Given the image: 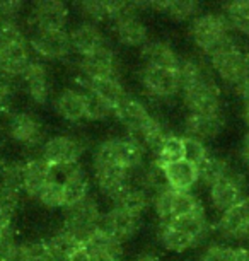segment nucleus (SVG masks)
<instances>
[{"instance_id": "f257e3e1", "label": "nucleus", "mask_w": 249, "mask_h": 261, "mask_svg": "<svg viewBox=\"0 0 249 261\" xmlns=\"http://www.w3.org/2000/svg\"><path fill=\"white\" fill-rule=\"evenodd\" d=\"M213 224L210 222L205 206L168 224H159V243L173 254L188 253L202 246L212 234Z\"/></svg>"}, {"instance_id": "f03ea898", "label": "nucleus", "mask_w": 249, "mask_h": 261, "mask_svg": "<svg viewBox=\"0 0 249 261\" xmlns=\"http://www.w3.org/2000/svg\"><path fill=\"white\" fill-rule=\"evenodd\" d=\"M145 159H147V149L135 137L126 134L104 139L92 150V167L120 166L131 174L147 164Z\"/></svg>"}, {"instance_id": "7ed1b4c3", "label": "nucleus", "mask_w": 249, "mask_h": 261, "mask_svg": "<svg viewBox=\"0 0 249 261\" xmlns=\"http://www.w3.org/2000/svg\"><path fill=\"white\" fill-rule=\"evenodd\" d=\"M188 34L193 45L207 57L234 39L231 24L222 12L198 14L193 21H189Z\"/></svg>"}, {"instance_id": "20e7f679", "label": "nucleus", "mask_w": 249, "mask_h": 261, "mask_svg": "<svg viewBox=\"0 0 249 261\" xmlns=\"http://www.w3.org/2000/svg\"><path fill=\"white\" fill-rule=\"evenodd\" d=\"M101 217L102 210L99 203L94 196L89 195L79 203L67 206L62 230L70 236L77 246L86 244L99 230Z\"/></svg>"}, {"instance_id": "39448f33", "label": "nucleus", "mask_w": 249, "mask_h": 261, "mask_svg": "<svg viewBox=\"0 0 249 261\" xmlns=\"http://www.w3.org/2000/svg\"><path fill=\"white\" fill-rule=\"evenodd\" d=\"M202 201L193 191H176L164 185L152 195L150 208H154L159 224H168L202 208Z\"/></svg>"}, {"instance_id": "423d86ee", "label": "nucleus", "mask_w": 249, "mask_h": 261, "mask_svg": "<svg viewBox=\"0 0 249 261\" xmlns=\"http://www.w3.org/2000/svg\"><path fill=\"white\" fill-rule=\"evenodd\" d=\"M181 97L191 115H222V89L213 73L183 87Z\"/></svg>"}, {"instance_id": "0eeeda50", "label": "nucleus", "mask_w": 249, "mask_h": 261, "mask_svg": "<svg viewBox=\"0 0 249 261\" xmlns=\"http://www.w3.org/2000/svg\"><path fill=\"white\" fill-rule=\"evenodd\" d=\"M86 149L87 144L80 135L58 134L43 142L40 157L53 169H65V167L80 164Z\"/></svg>"}, {"instance_id": "6e6552de", "label": "nucleus", "mask_w": 249, "mask_h": 261, "mask_svg": "<svg viewBox=\"0 0 249 261\" xmlns=\"http://www.w3.org/2000/svg\"><path fill=\"white\" fill-rule=\"evenodd\" d=\"M208 65L212 68L217 81L224 82L226 86L232 87V89L247 73L246 55L241 50V46L237 45L236 39L220 46L217 51H213L208 57Z\"/></svg>"}, {"instance_id": "1a4fd4ad", "label": "nucleus", "mask_w": 249, "mask_h": 261, "mask_svg": "<svg viewBox=\"0 0 249 261\" xmlns=\"http://www.w3.org/2000/svg\"><path fill=\"white\" fill-rule=\"evenodd\" d=\"M139 82L142 91L157 101H171L178 94H181L178 70H173V68L142 65Z\"/></svg>"}, {"instance_id": "9d476101", "label": "nucleus", "mask_w": 249, "mask_h": 261, "mask_svg": "<svg viewBox=\"0 0 249 261\" xmlns=\"http://www.w3.org/2000/svg\"><path fill=\"white\" fill-rule=\"evenodd\" d=\"M77 72H79L80 84L99 81V79L120 77L121 63L116 53L109 45L99 48L94 53L86 57H79L77 62Z\"/></svg>"}, {"instance_id": "9b49d317", "label": "nucleus", "mask_w": 249, "mask_h": 261, "mask_svg": "<svg viewBox=\"0 0 249 261\" xmlns=\"http://www.w3.org/2000/svg\"><path fill=\"white\" fill-rule=\"evenodd\" d=\"M116 41L126 48H140L149 41V28L140 17L135 4H126V7L109 22Z\"/></svg>"}, {"instance_id": "f8f14e48", "label": "nucleus", "mask_w": 249, "mask_h": 261, "mask_svg": "<svg viewBox=\"0 0 249 261\" xmlns=\"http://www.w3.org/2000/svg\"><path fill=\"white\" fill-rule=\"evenodd\" d=\"M246 198H249L247 181L236 169H232L231 174L208 188V203L217 214L232 208Z\"/></svg>"}, {"instance_id": "ddd939ff", "label": "nucleus", "mask_w": 249, "mask_h": 261, "mask_svg": "<svg viewBox=\"0 0 249 261\" xmlns=\"http://www.w3.org/2000/svg\"><path fill=\"white\" fill-rule=\"evenodd\" d=\"M142 219L130 212H126L120 206L111 205L108 210L102 212L99 229L106 236L118 241L120 244L126 243V241L133 239L140 230Z\"/></svg>"}, {"instance_id": "4468645a", "label": "nucleus", "mask_w": 249, "mask_h": 261, "mask_svg": "<svg viewBox=\"0 0 249 261\" xmlns=\"http://www.w3.org/2000/svg\"><path fill=\"white\" fill-rule=\"evenodd\" d=\"M29 46L38 57L45 58V60L60 62L70 57L72 45L70 36L65 29L60 31H34L31 39H29Z\"/></svg>"}, {"instance_id": "2eb2a0df", "label": "nucleus", "mask_w": 249, "mask_h": 261, "mask_svg": "<svg viewBox=\"0 0 249 261\" xmlns=\"http://www.w3.org/2000/svg\"><path fill=\"white\" fill-rule=\"evenodd\" d=\"M67 4L58 0H41L31 7L29 12V22L34 28V31H60L65 29L68 22Z\"/></svg>"}, {"instance_id": "dca6fc26", "label": "nucleus", "mask_w": 249, "mask_h": 261, "mask_svg": "<svg viewBox=\"0 0 249 261\" xmlns=\"http://www.w3.org/2000/svg\"><path fill=\"white\" fill-rule=\"evenodd\" d=\"M92 172L99 193L111 203L133 185V174L120 166H96L92 167Z\"/></svg>"}, {"instance_id": "f3484780", "label": "nucleus", "mask_w": 249, "mask_h": 261, "mask_svg": "<svg viewBox=\"0 0 249 261\" xmlns=\"http://www.w3.org/2000/svg\"><path fill=\"white\" fill-rule=\"evenodd\" d=\"M9 135L22 147H36L45 139V128L36 115L19 111L9 118Z\"/></svg>"}, {"instance_id": "a211bd4d", "label": "nucleus", "mask_w": 249, "mask_h": 261, "mask_svg": "<svg viewBox=\"0 0 249 261\" xmlns=\"http://www.w3.org/2000/svg\"><path fill=\"white\" fill-rule=\"evenodd\" d=\"M154 115L149 111V108L145 106V102L139 99V97L128 94L121 101V105L115 110V118L118 123L123 126L125 134L130 137H139L142 128L149 123V120Z\"/></svg>"}, {"instance_id": "6ab92c4d", "label": "nucleus", "mask_w": 249, "mask_h": 261, "mask_svg": "<svg viewBox=\"0 0 249 261\" xmlns=\"http://www.w3.org/2000/svg\"><path fill=\"white\" fill-rule=\"evenodd\" d=\"M57 176L62 181L63 198H65V208L70 205H75L87 198L91 193V179L87 171L80 164L65 167V169H55Z\"/></svg>"}, {"instance_id": "aec40b11", "label": "nucleus", "mask_w": 249, "mask_h": 261, "mask_svg": "<svg viewBox=\"0 0 249 261\" xmlns=\"http://www.w3.org/2000/svg\"><path fill=\"white\" fill-rule=\"evenodd\" d=\"M53 108L62 120L70 123L84 121L87 113L86 91L82 87H65L55 96Z\"/></svg>"}, {"instance_id": "412c9836", "label": "nucleus", "mask_w": 249, "mask_h": 261, "mask_svg": "<svg viewBox=\"0 0 249 261\" xmlns=\"http://www.w3.org/2000/svg\"><path fill=\"white\" fill-rule=\"evenodd\" d=\"M68 36H70L72 51H75L79 57H86L89 53H94L96 50L108 45V39H106V34L101 29V26L87 21L77 24L68 33Z\"/></svg>"}, {"instance_id": "4be33fe9", "label": "nucleus", "mask_w": 249, "mask_h": 261, "mask_svg": "<svg viewBox=\"0 0 249 261\" xmlns=\"http://www.w3.org/2000/svg\"><path fill=\"white\" fill-rule=\"evenodd\" d=\"M140 58L144 62V65L178 70L183 57L176 51V48L169 41H164V39H149L140 48Z\"/></svg>"}, {"instance_id": "5701e85b", "label": "nucleus", "mask_w": 249, "mask_h": 261, "mask_svg": "<svg viewBox=\"0 0 249 261\" xmlns=\"http://www.w3.org/2000/svg\"><path fill=\"white\" fill-rule=\"evenodd\" d=\"M226 126V120L222 115H191L186 113L184 118V137L210 142L220 135V132Z\"/></svg>"}, {"instance_id": "b1692460", "label": "nucleus", "mask_w": 249, "mask_h": 261, "mask_svg": "<svg viewBox=\"0 0 249 261\" xmlns=\"http://www.w3.org/2000/svg\"><path fill=\"white\" fill-rule=\"evenodd\" d=\"M22 82L27 91V96L31 97L33 102L36 105H45L50 99V75H48V68L43 62L33 60L22 73Z\"/></svg>"}, {"instance_id": "393cba45", "label": "nucleus", "mask_w": 249, "mask_h": 261, "mask_svg": "<svg viewBox=\"0 0 249 261\" xmlns=\"http://www.w3.org/2000/svg\"><path fill=\"white\" fill-rule=\"evenodd\" d=\"M249 220V198H246L236 206L218 214L217 222L213 224V230L218 236L229 241H237L242 227Z\"/></svg>"}, {"instance_id": "a878e982", "label": "nucleus", "mask_w": 249, "mask_h": 261, "mask_svg": "<svg viewBox=\"0 0 249 261\" xmlns=\"http://www.w3.org/2000/svg\"><path fill=\"white\" fill-rule=\"evenodd\" d=\"M53 178V167L41 157H33L22 167V191L36 198L48 181Z\"/></svg>"}, {"instance_id": "bb28decb", "label": "nucleus", "mask_w": 249, "mask_h": 261, "mask_svg": "<svg viewBox=\"0 0 249 261\" xmlns=\"http://www.w3.org/2000/svg\"><path fill=\"white\" fill-rule=\"evenodd\" d=\"M162 176L165 186L176 191H193L200 185L198 167L184 159L164 167Z\"/></svg>"}, {"instance_id": "cd10ccee", "label": "nucleus", "mask_w": 249, "mask_h": 261, "mask_svg": "<svg viewBox=\"0 0 249 261\" xmlns=\"http://www.w3.org/2000/svg\"><path fill=\"white\" fill-rule=\"evenodd\" d=\"M136 9H154L164 14L173 21L184 22L193 21L198 14H202V4L193 0H168V2H149V4H135Z\"/></svg>"}, {"instance_id": "c85d7f7f", "label": "nucleus", "mask_w": 249, "mask_h": 261, "mask_svg": "<svg viewBox=\"0 0 249 261\" xmlns=\"http://www.w3.org/2000/svg\"><path fill=\"white\" fill-rule=\"evenodd\" d=\"M128 2H113V0H84L77 4V11L82 16V19L92 24L111 22L118 14L123 11Z\"/></svg>"}, {"instance_id": "c756f323", "label": "nucleus", "mask_w": 249, "mask_h": 261, "mask_svg": "<svg viewBox=\"0 0 249 261\" xmlns=\"http://www.w3.org/2000/svg\"><path fill=\"white\" fill-rule=\"evenodd\" d=\"M31 62V46H29V41H26V38L14 43L4 53H0V70L11 79L22 77Z\"/></svg>"}, {"instance_id": "7c9ffc66", "label": "nucleus", "mask_w": 249, "mask_h": 261, "mask_svg": "<svg viewBox=\"0 0 249 261\" xmlns=\"http://www.w3.org/2000/svg\"><path fill=\"white\" fill-rule=\"evenodd\" d=\"M80 87L87 92H91V94L97 96L104 102H108L113 110H116L121 105V101L128 96V91H126L125 84L121 82V77L99 79V81L80 84Z\"/></svg>"}, {"instance_id": "2f4dec72", "label": "nucleus", "mask_w": 249, "mask_h": 261, "mask_svg": "<svg viewBox=\"0 0 249 261\" xmlns=\"http://www.w3.org/2000/svg\"><path fill=\"white\" fill-rule=\"evenodd\" d=\"M152 162L159 169H164L174 162H179L184 159V147H183V135L171 134L160 142L159 147L152 152Z\"/></svg>"}, {"instance_id": "473e14b6", "label": "nucleus", "mask_w": 249, "mask_h": 261, "mask_svg": "<svg viewBox=\"0 0 249 261\" xmlns=\"http://www.w3.org/2000/svg\"><path fill=\"white\" fill-rule=\"evenodd\" d=\"M111 205L120 206V208H123L126 212H130V214L144 219V215L147 214V210L150 208V205H152V196L133 183L118 200H115Z\"/></svg>"}, {"instance_id": "72a5a7b5", "label": "nucleus", "mask_w": 249, "mask_h": 261, "mask_svg": "<svg viewBox=\"0 0 249 261\" xmlns=\"http://www.w3.org/2000/svg\"><path fill=\"white\" fill-rule=\"evenodd\" d=\"M231 172H232L231 162L220 155H213V154H210L207 159L198 166L200 183L205 185L207 188L218 183V181L224 179L227 174H231Z\"/></svg>"}, {"instance_id": "f704fd0d", "label": "nucleus", "mask_w": 249, "mask_h": 261, "mask_svg": "<svg viewBox=\"0 0 249 261\" xmlns=\"http://www.w3.org/2000/svg\"><path fill=\"white\" fill-rule=\"evenodd\" d=\"M222 14L231 24L232 31L241 34L249 33V0H234L222 7Z\"/></svg>"}, {"instance_id": "c9c22d12", "label": "nucleus", "mask_w": 249, "mask_h": 261, "mask_svg": "<svg viewBox=\"0 0 249 261\" xmlns=\"http://www.w3.org/2000/svg\"><path fill=\"white\" fill-rule=\"evenodd\" d=\"M38 201H41L46 208H65V198H63V188H62V181L57 176L55 169H53V178L43 186V190L40 191V195L36 196Z\"/></svg>"}, {"instance_id": "e433bc0d", "label": "nucleus", "mask_w": 249, "mask_h": 261, "mask_svg": "<svg viewBox=\"0 0 249 261\" xmlns=\"http://www.w3.org/2000/svg\"><path fill=\"white\" fill-rule=\"evenodd\" d=\"M86 97H87L86 120H89V121H104V120H109V118H115V110L108 105V102H104L102 99H99L97 96L91 94V92H87V91H86Z\"/></svg>"}, {"instance_id": "4c0bfd02", "label": "nucleus", "mask_w": 249, "mask_h": 261, "mask_svg": "<svg viewBox=\"0 0 249 261\" xmlns=\"http://www.w3.org/2000/svg\"><path fill=\"white\" fill-rule=\"evenodd\" d=\"M22 261H58L48 248L46 241L22 243Z\"/></svg>"}, {"instance_id": "58836bf2", "label": "nucleus", "mask_w": 249, "mask_h": 261, "mask_svg": "<svg viewBox=\"0 0 249 261\" xmlns=\"http://www.w3.org/2000/svg\"><path fill=\"white\" fill-rule=\"evenodd\" d=\"M183 147H184V161L191 162L197 167L210 155L207 144L202 140L191 139V137L183 135Z\"/></svg>"}, {"instance_id": "ea45409f", "label": "nucleus", "mask_w": 249, "mask_h": 261, "mask_svg": "<svg viewBox=\"0 0 249 261\" xmlns=\"http://www.w3.org/2000/svg\"><path fill=\"white\" fill-rule=\"evenodd\" d=\"M21 39H24V34L21 28L17 26V22L0 17V53H4L9 46H12L14 43L21 41Z\"/></svg>"}, {"instance_id": "a19ab883", "label": "nucleus", "mask_w": 249, "mask_h": 261, "mask_svg": "<svg viewBox=\"0 0 249 261\" xmlns=\"http://www.w3.org/2000/svg\"><path fill=\"white\" fill-rule=\"evenodd\" d=\"M234 246L226 243H210L202 249L197 261H232Z\"/></svg>"}, {"instance_id": "79ce46f5", "label": "nucleus", "mask_w": 249, "mask_h": 261, "mask_svg": "<svg viewBox=\"0 0 249 261\" xmlns=\"http://www.w3.org/2000/svg\"><path fill=\"white\" fill-rule=\"evenodd\" d=\"M21 190L0 183V214L14 217L19 203H21Z\"/></svg>"}, {"instance_id": "37998d69", "label": "nucleus", "mask_w": 249, "mask_h": 261, "mask_svg": "<svg viewBox=\"0 0 249 261\" xmlns=\"http://www.w3.org/2000/svg\"><path fill=\"white\" fill-rule=\"evenodd\" d=\"M14 105L12 79L0 70V115H9Z\"/></svg>"}, {"instance_id": "c03bdc74", "label": "nucleus", "mask_w": 249, "mask_h": 261, "mask_svg": "<svg viewBox=\"0 0 249 261\" xmlns=\"http://www.w3.org/2000/svg\"><path fill=\"white\" fill-rule=\"evenodd\" d=\"M12 243V217L0 214V253Z\"/></svg>"}, {"instance_id": "a18cd8bd", "label": "nucleus", "mask_w": 249, "mask_h": 261, "mask_svg": "<svg viewBox=\"0 0 249 261\" xmlns=\"http://www.w3.org/2000/svg\"><path fill=\"white\" fill-rule=\"evenodd\" d=\"M22 2H0V17L14 21L17 17V14L22 11Z\"/></svg>"}, {"instance_id": "49530a36", "label": "nucleus", "mask_w": 249, "mask_h": 261, "mask_svg": "<svg viewBox=\"0 0 249 261\" xmlns=\"http://www.w3.org/2000/svg\"><path fill=\"white\" fill-rule=\"evenodd\" d=\"M65 261H92V253L87 244H80L70 251Z\"/></svg>"}, {"instance_id": "de8ad7c7", "label": "nucleus", "mask_w": 249, "mask_h": 261, "mask_svg": "<svg viewBox=\"0 0 249 261\" xmlns=\"http://www.w3.org/2000/svg\"><path fill=\"white\" fill-rule=\"evenodd\" d=\"M234 91H236V94L241 97V99H244V102L249 101V72L242 77V81L234 87Z\"/></svg>"}, {"instance_id": "09e8293b", "label": "nucleus", "mask_w": 249, "mask_h": 261, "mask_svg": "<svg viewBox=\"0 0 249 261\" xmlns=\"http://www.w3.org/2000/svg\"><path fill=\"white\" fill-rule=\"evenodd\" d=\"M232 261H249V246H234Z\"/></svg>"}, {"instance_id": "8fccbe9b", "label": "nucleus", "mask_w": 249, "mask_h": 261, "mask_svg": "<svg viewBox=\"0 0 249 261\" xmlns=\"http://www.w3.org/2000/svg\"><path fill=\"white\" fill-rule=\"evenodd\" d=\"M241 159L242 162L249 161V130H247V134L244 135L242 144H241Z\"/></svg>"}, {"instance_id": "3c124183", "label": "nucleus", "mask_w": 249, "mask_h": 261, "mask_svg": "<svg viewBox=\"0 0 249 261\" xmlns=\"http://www.w3.org/2000/svg\"><path fill=\"white\" fill-rule=\"evenodd\" d=\"M236 243H241V244L249 246V220L246 222V225H244V227H242L241 234H239V238H237Z\"/></svg>"}, {"instance_id": "603ef678", "label": "nucleus", "mask_w": 249, "mask_h": 261, "mask_svg": "<svg viewBox=\"0 0 249 261\" xmlns=\"http://www.w3.org/2000/svg\"><path fill=\"white\" fill-rule=\"evenodd\" d=\"M135 261H160V258L155 253H152V251H145V253L136 256Z\"/></svg>"}, {"instance_id": "864d4df0", "label": "nucleus", "mask_w": 249, "mask_h": 261, "mask_svg": "<svg viewBox=\"0 0 249 261\" xmlns=\"http://www.w3.org/2000/svg\"><path fill=\"white\" fill-rule=\"evenodd\" d=\"M7 164H9V162H6L2 157H0V179H2L4 172H6V169H7Z\"/></svg>"}, {"instance_id": "5fc2aeb1", "label": "nucleus", "mask_w": 249, "mask_h": 261, "mask_svg": "<svg viewBox=\"0 0 249 261\" xmlns=\"http://www.w3.org/2000/svg\"><path fill=\"white\" fill-rule=\"evenodd\" d=\"M244 120H246L247 126H249V101L246 102V106H244Z\"/></svg>"}, {"instance_id": "6e6d98bb", "label": "nucleus", "mask_w": 249, "mask_h": 261, "mask_svg": "<svg viewBox=\"0 0 249 261\" xmlns=\"http://www.w3.org/2000/svg\"><path fill=\"white\" fill-rule=\"evenodd\" d=\"M244 55H246V67H247V72H249V50L244 51Z\"/></svg>"}, {"instance_id": "4d7b16f0", "label": "nucleus", "mask_w": 249, "mask_h": 261, "mask_svg": "<svg viewBox=\"0 0 249 261\" xmlns=\"http://www.w3.org/2000/svg\"><path fill=\"white\" fill-rule=\"evenodd\" d=\"M244 164H246V167H247V169H249V161H247V162H244Z\"/></svg>"}, {"instance_id": "13d9d810", "label": "nucleus", "mask_w": 249, "mask_h": 261, "mask_svg": "<svg viewBox=\"0 0 249 261\" xmlns=\"http://www.w3.org/2000/svg\"><path fill=\"white\" fill-rule=\"evenodd\" d=\"M0 261H2V258H0Z\"/></svg>"}]
</instances>
